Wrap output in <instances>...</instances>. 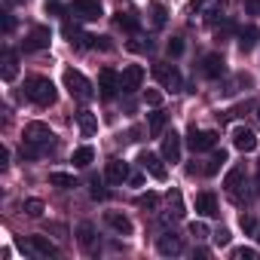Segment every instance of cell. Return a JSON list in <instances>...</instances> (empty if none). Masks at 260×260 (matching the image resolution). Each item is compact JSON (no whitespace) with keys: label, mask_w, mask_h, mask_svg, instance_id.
<instances>
[{"label":"cell","mask_w":260,"mask_h":260,"mask_svg":"<svg viewBox=\"0 0 260 260\" xmlns=\"http://www.w3.org/2000/svg\"><path fill=\"white\" fill-rule=\"evenodd\" d=\"M181 52H184V40H181V37H172V40H169V55L178 58Z\"/></svg>","instance_id":"cell-36"},{"label":"cell","mask_w":260,"mask_h":260,"mask_svg":"<svg viewBox=\"0 0 260 260\" xmlns=\"http://www.w3.org/2000/svg\"><path fill=\"white\" fill-rule=\"evenodd\" d=\"M64 89H68L77 101H92V98H95L92 83H89L80 71H64Z\"/></svg>","instance_id":"cell-2"},{"label":"cell","mask_w":260,"mask_h":260,"mask_svg":"<svg viewBox=\"0 0 260 260\" xmlns=\"http://www.w3.org/2000/svg\"><path fill=\"white\" fill-rule=\"evenodd\" d=\"M104 223L110 230H116L119 236H132V220H128L125 214H119V211H104Z\"/></svg>","instance_id":"cell-17"},{"label":"cell","mask_w":260,"mask_h":260,"mask_svg":"<svg viewBox=\"0 0 260 260\" xmlns=\"http://www.w3.org/2000/svg\"><path fill=\"white\" fill-rule=\"evenodd\" d=\"M156 251H159L162 257H178V254L184 251V242H181V236H175V233H162V236L156 239Z\"/></svg>","instance_id":"cell-11"},{"label":"cell","mask_w":260,"mask_h":260,"mask_svg":"<svg viewBox=\"0 0 260 260\" xmlns=\"http://www.w3.org/2000/svg\"><path fill=\"white\" fill-rule=\"evenodd\" d=\"M138 162H141V169H144L150 178H156V181H166V178H169V169H166V159H162V156L144 150V153L138 156Z\"/></svg>","instance_id":"cell-9"},{"label":"cell","mask_w":260,"mask_h":260,"mask_svg":"<svg viewBox=\"0 0 260 260\" xmlns=\"http://www.w3.org/2000/svg\"><path fill=\"white\" fill-rule=\"evenodd\" d=\"M92 199H104V190H101L98 181H92Z\"/></svg>","instance_id":"cell-40"},{"label":"cell","mask_w":260,"mask_h":260,"mask_svg":"<svg viewBox=\"0 0 260 260\" xmlns=\"http://www.w3.org/2000/svg\"><path fill=\"white\" fill-rule=\"evenodd\" d=\"M257 113H260V110H257Z\"/></svg>","instance_id":"cell-43"},{"label":"cell","mask_w":260,"mask_h":260,"mask_svg":"<svg viewBox=\"0 0 260 260\" xmlns=\"http://www.w3.org/2000/svg\"><path fill=\"white\" fill-rule=\"evenodd\" d=\"M166 16H169L166 7L153 0V4H150V22H153V28H162V25H166Z\"/></svg>","instance_id":"cell-27"},{"label":"cell","mask_w":260,"mask_h":260,"mask_svg":"<svg viewBox=\"0 0 260 260\" xmlns=\"http://www.w3.org/2000/svg\"><path fill=\"white\" fill-rule=\"evenodd\" d=\"M128 162H122V159H110L107 166H104V178L110 181V184H122V181H128Z\"/></svg>","instance_id":"cell-14"},{"label":"cell","mask_w":260,"mask_h":260,"mask_svg":"<svg viewBox=\"0 0 260 260\" xmlns=\"http://www.w3.org/2000/svg\"><path fill=\"white\" fill-rule=\"evenodd\" d=\"M25 214L40 217V214H43V202H40V199H28V202H25Z\"/></svg>","instance_id":"cell-32"},{"label":"cell","mask_w":260,"mask_h":260,"mask_svg":"<svg viewBox=\"0 0 260 260\" xmlns=\"http://www.w3.org/2000/svg\"><path fill=\"white\" fill-rule=\"evenodd\" d=\"M233 144H236V150H242V153H254V150H257V135L251 132V128L239 125L236 132H233Z\"/></svg>","instance_id":"cell-12"},{"label":"cell","mask_w":260,"mask_h":260,"mask_svg":"<svg viewBox=\"0 0 260 260\" xmlns=\"http://www.w3.org/2000/svg\"><path fill=\"white\" fill-rule=\"evenodd\" d=\"M202 74H205L208 80H220V77L226 74V61H223L217 52H211V55L202 58Z\"/></svg>","instance_id":"cell-13"},{"label":"cell","mask_w":260,"mask_h":260,"mask_svg":"<svg viewBox=\"0 0 260 260\" xmlns=\"http://www.w3.org/2000/svg\"><path fill=\"white\" fill-rule=\"evenodd\" d=\"M166 122H169V116H166V113H159V110L147 113V125H150V135H153V138H159V135H162Z\"/></svg>","instance_id":"cell-23"},{"label":"cell","mask_w":260,"mask_h":260,"mask_svg":"<svg viewBox=\"0 0 260 260\" xmlns=\"http://www.w3.org/2000/svg\"><path fill=\"white\" fill-rule=\"evenodd\" d=\"M101 0H74L71 4V16L80 22H98L101 19Z\"/></svg>","instance_id":"cell-7"},{"label":"cell","mask_w":260,"mask_h":260,"mask_svg":"<svg viewBox=\"0 0 260 260\" xmlns=\"http://www.w3.org/2000/svg\"><path fill=\"white\" fill-rule=\"evenodd\" d=\"M190 233H193L196 239H205V236H208V226L199 223V220H193V223H190Z\"/></svg>","instance_id":"cell-37"},{"label":"cell","mask_w":260,"mask_h":260,"mask_svg":"<svg viewBox=\"0 0 260 260\" xmlns=\"http://www.w3.org/2000/svg\"><path fill=\"white\" fill-rule=\"evenodd\" d=\"M144 101H147L150 107H159V104H162V92H159V89H147V92H144Z\"/></svg>","instance_id":"cell-34"},{"label":"cell","mask_w":260,"mask_h":260,"mask_svg":"<svg viewBox=\"0 0 260 260\" xmlns=\"http://www.w3.org/2000/svg\"><path fill=\"white\" fill-rule=\"evenodd\" d=\"M260 254L254 251V248H236L233 251V260H257Z\"/></svg>","instance_id":"cell-33"},{"label":"cell","mask_w":260,"mask_h":260,"mask_svg":"<svg viewBox=\"0 0 260 260\" xmlns=\"http://www.w3.org/2000/svg\"><path fill=\"white\" fill-rule=\"evenodd\" d=\"M187 144H190V150H193V153L214 150V147H217V132H205V128L190 125V132H187Z\"/></svg>","instance_id":"cell-6"},{"label":"cell","mask_w":260,"mask_h":260,"mask_svg":"<svg viewBox=\"0 0 260 260\" xmlns=\"http://www.w3.org/2000/svg\"><path fill=\"white\" fill-rule=\"evenodd\" d=\"M98 92H101L104 101H110V98L119 92V74H116L113 68H104V71L98 74Z\"/></svg>","instance_id":"cell-10"},{"label":"cell","mask_w":260,"mask_h":260,"mask_svg":"<svg viewBox=\"0 0 260 260\" xmlns=\"http://www.w3.org/2000/svg\"><path fill=\"white\" fill-rule=\"evenodd\" d=\"M128 181H132V187H141V184H144V178H141V175H128Z\"/></svg>","instance_id":"cell-41"},{"label":"cell","mask_w":260,"mask_h":260,"mask_svg":"<svg viewBox=\"0 0 260 260\" xmlns=\"http://www.w3.org/2000/svg\"><path fill=\"white\" fill-rule=\"evenodd\" d=\"M153 77H156V83H162V86H166L169 92H181V89H184L181 71H178L175 64H166V61L153 64Z\"/></svg>","instance_id":"cell-5"},{"label":"cell","mask_w":260,"mask_h":260,"mask_svg":"<svg viewBox=\"0 0 260 260\" xmlns=\"http://www.w3.org/2000/svg\"><path fill=\"white\" fill-rule=\"evenodd\" d=\"M248 178V172H245V166H236V169H230L226 172V178H223V187H226V193L230 196H236V190H239V184Z\"/></svg>","instance_id":"cell-19"},{"label":"cell","mask_w":260,"mask_h":260,"mask_svg":"<svg viewBox=\"0 0 260 260\" xmlns=\"http://www.w3.org/2000/svg\"><path fill=\"white\" fill-rule=\"evenodd\" d=\"M211 239H214V245H217V248H226V245H230V230H214V236H211Z\"/></svg>","instance_id":"cell-35"},{"label":"cell","mask_w":260,"mask_h":260,"mask_svg":"<svg viewBox=\"0 0 260 260\" xmlns=\"http://www.w3.org/2000/svg\"><path fill=\"white\" fill-rule=\"evenodd\" d=\"M49 40H52L49 28L37 25V28H31V34H28V40H25V49H31V52H37V49H46V46H49Z\"/></svg>","instance_id":"cell-15"},{"label":"cell","mask_w":260,"mask_h":260,"mask_svg":"<svg viewBox=\"0 0 260 260\" xmlns=\"http://www.w3.org/2000/svg\"><path fill=\"white\" fill-rule=\"evenodd\" d=\"M196 211L202 214V217H217L220 211H217V199H214V193H196Z\"/></svg>","instance_id":"cell-18"},{"label":"cell","mask_w":260,"mask_h":260,"mask_svg":"<svg viewBox=\"0 0 260 260\" xmlns=\"http://www.w3.org/2000/svg\"><path fill=\"white\" fill-rule=\"evenodd\" d=\"M77 236H80V245H83L86 251H92V242H95V230H92L89 223H80V230H77Z\"/></svg>","instance_id":"cell-28"},{"label":"cell","mask_w":260,"mask_h":260,"mask_svg":"<svg viewBox=\"0 0 260 260\" xmlns=\"http://www.w3.org/2000/svg\"><path fill=\"white\" fill-rule=\"evenodd\" d=\"M92 159H95V150L86 144V147H77V150H74V159H71V162H74L77 169H86V166H92Z\"/></svg>","instance_id":"cell-24"},{"label":"cell","mask_w":260,"mask_h":260,"mask_svg":"<svg viewBox=\"0 0 260 260\" xmlns=\"http://www.w3.org/2000/svg\"><path fill=\"white\" fill-rule=\"evenodd\" d=\"M162 159H166V162H172V166H175V162H181V135H175V132H172V135H166V138H162Z\"/></svg>","instance_id":"cell-16"},{"label":"cell","mask_w":260,"mask_h":260,"mask_svg":"<svg viewBox=\"0 0 260 260\" xmlns=\"http://www.w3.org/2000/svg\"><path fill=\"white\" fill-rule=\"evenodd\" d=\"M19 245H22V251H25V254L40 257V260H49V257H55V254H58V248H55L46 236H28V239H22Z\"/></svg>","instance_id":"cell-4"},{"label":"cell","mask_w":260,"mask_h":260,"mask_svg":"<svg viewBox=\"0 0 260 260\" xmlns=\"http://www.w3.org/2000/svg\"><path fill=\"white\" fill-rule=\"evenodd\" d=\"M22 141L25 144H34V147H52L55 135H52V128L46 122H28L22 128Z\"/></svg>","instance_id":"cell-3"},{"label":"cell","mask_w":260,"mask_h":260,"mask_svg":"<svg viewBox=\"0 0 260 260\" xmlns=\"http://www.w3.org/2000/svg\"><path fill=\"white\" fill-rule=\"evenodd\" d=\"M169 205L175 208V211H172L175 217H184V202H181V193H178V190H169Z\"/></svg>","instance_id":"cell-30"},{"label":"cell","mask_w":260,"mask_h":260,"mask_svg":"<svg viewBox=\"0 0 260 260\" xmlns=\"http://www.w3.org/2000/svg\"><path fill=\"white\" fill-rule=\"evenodd\" d=\"M223 166H226V150H217V153L208 159V166H205V175H217Z\"/></svg>","instance_id":"cell-26"},{"label":"cell","mask_w":260,"mask_h":260,"mask_svg":"<svg viewBox=\"0 0 260 260\" xmlns=\"http://www.w3.org/2000/svg\"><path fill=\"white\" fill-rule=\"evenodd\" d=\"M138 205H141V208H156V205H159V196H156V193H141V196H138Z\"/></svg>","instance_id":"cell-31"},{"label":"cell","mask_w":260,"mask_h":260,"mask_svg":"<svg viewBox=\"0 0 260 260\" xmlns=\"http://www.w3.org/2000/svg\"><path fill=\"white\" fill-rule=\"evenodd\" d=\"M239 226H242L245 233H254V217H251V214H242V217H239Z\"/></svg>","instance_id":"cell-38"},{"label":"cell","mask_w":260,"mask_h":260,"mask_svg":"<svg viewBox=\"0 0 260 260\" xmlns=\"http://www.w3.org/2000/svg\"><path fill=\"white\" fill-rule=\"evenodd\" d=\"M25 98H31L40 107L55 104V86H52V80L49 77H28L25 80Z\"/></svg>","instance_id":"cell-1"},{"label":"cell","mask_w":260,"mask_h":260,"mask_svg":"<svg viewBox=\"0 0 260 260\" xmlns=\"http://www.w3.org/2000/svg\"><path fill=\"white\" fill-rule=\"evenodd\" d=\"M119 28H125V31H138V16L132 13V10H128V13H119Z\"/></svg>","instance_id":"cell-29"},{"label":"cell","mask_w":260,"mask_h":260,"mask_svg":"<svg viewBox=\"0 0 260 260\" xmlns=\"http://www.w3.org/2000/svg\"><path fill=\"white\" fill-rule=\"evenodd\" d=\"M257 239H260V236H257Z\"/></svg>","instance_id":"cell-42"},{"label":"cell","mask_w":260,"mask_h":260,"mask_svg":"<svg viewBox=\"0 0 260 260\" xmlns=\"http://www.w3.org/2000/svg\"><path fill=\"white\" fill-rule=\"evenodd\" d=\"M257 40H260V31H257L254 25H248V28L239 31V49H242V52H251V49L257 46Z\"/></svg>","instance_id":"cell-21"},{"label":"cell","mask_w":260,"mask_h":260,"mask_svg":"<svg viewBox=\"0 0 260 260\" xmlns=\"http://www.w3.org/2000/svg\"><path fill=\"white\" fill-rule=\"evenodd\" d=\"M49 184L52 187H61V190H71V187H77V178L68 175V172H52L49 175Z\"/></svg>","instance_id":"cell-25"},{"label":"cell","mask_w":260,"mask_h":260,"mask_svg":"<svg viewBox=\"0 0 260 260\" xmlns=\"http://www.w3.org/2000/svg\"><path fill=\"white\" fill-rule=\"evenodd\" d=\"M77 122H80V132H83L86 138L98 132V119H95L92 110H80V113H77Z\"/></svg>","instance_id":"cell-22"},{"label":"cell","mask_w":260,"mask_h":260,"mask_svg":"<svg viewBox=\"0 0 260 260\" xmlns=\"http://www.w3.org/2000/svg\"><path fill=\"white\" fill-rule=\"evenodd\" d=\"M245 13L248 16H260V0H245Z\"/></svg>","instance_id":"cell-39"},{"label":"cell","mask_w":260,"mask_h":260,"mask_svg":"<svg viewBox=\"0 0 260 260\" xmlns=\"http://www.w3.org/2000/svg\"><path fill=\"white\" fill-rule=\"evenodd\" d=\"M0 77H4L7 83H13L16 77H19V58H16V52H4V68H0Z\"/></svg>","instance_id":"cell-20"},{"label":"cell","mask_w":260,"mask_h":260,"mask_svg":"<svg viewBox=\"0 0 260 260\" xmlns=\"http://www.w3.org/2000/svg\"><path fill=\"white\" fill-rule=\"evenodd\" d=\"M144 83V68L141 64H125L119 74V89L122 92H138Z\"/></svg>","instance_id":"cell-8"}]
</instances>
